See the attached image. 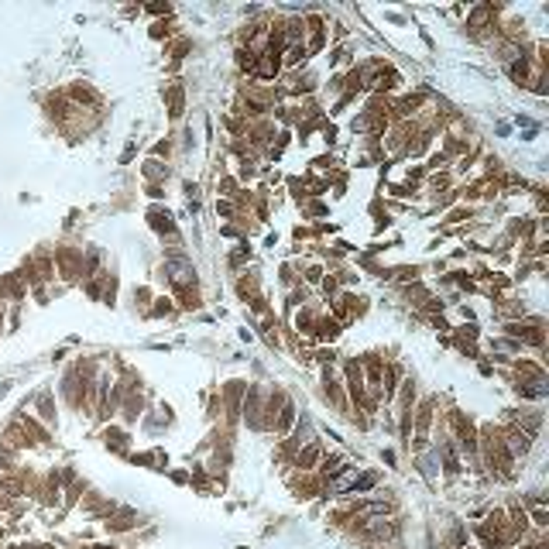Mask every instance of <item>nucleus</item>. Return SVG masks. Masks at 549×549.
<instances>
[{"label": "nucleus", "instance_id": "1", "mask_svg": "<svg viewBox=\"0 0 549 549\" xmlns=\"http://www.w3.org/2000/svg\"><path fill=\"white\" fill-rule=\"evenodd\" d=\"M477 453H481V460H484L488 470H498V477L511 481L515 460H511V453H508L498 426H481V429H477Z\"/></svg>", "mask_w": 549, "mask_h": 549}, {"label": "nucleus", "instance_id": "2", "mask_svg": "<svg viewBox=\"0 0 549 549\" xmlns=\"http://www.w3.org/2000/svg\"><path fill=\"white\" fill-rule=\"evenodd\" d=\"M244 391H248V381H227L220 388V398H223V412L230 423L241 419V402H244Z\"/></svg>", "mask_w": 549, "mask_h": 549}, {"label": "nucleus", "instance_id": "3", "mask_svg": "<svg viewBox=\"0 0 549 549\" xmlns=\"http://www.w3.org/2000/svg\"><path fill=\"white\" fill-rule=\"evenodd\" d=\"M502 439H505L511 460H518V457H525V453L532 450V436H529L525 429H518V426H505V429H502Z\"/></svg>", "mask_w": 549, "mask_h": 549}, {"label": "nucleus", "instance_id": "4", "mask_svg": "<svg viewBox=\"0 0 549 549\" xmlns=\"http://www.w3.org/2000/svg\"><path fill=\"white\" fill-rule=\"evenodd\" d=\"M17 423H21V429L28 433V439H31L35 446H52V429H48L42 419H35V416H21Z\"/></svg>", "mask_w": 549, "mask_h": 549}, {"label": "nucleus", "instance_id": "5", "mask_svg": "<svg viewBox=\"0 0 549 549\" xmlns=\"http://www.w3.org/2000/svg\"><path fill=\"white\" fill-rule=\"evenodd\" d=\"M103 525H107V532H130V529L137 525V511H134V508L117 505L114 515H107V518H103Z\"/></svg>", "mask_w": 549, "mask_h": 549}, {"label": "nucleus", "instance_id": "6", "mask_svg": "<svg viewBox=\"0 0 549 549\" xmlns=\"http://www.w3.org/2000/svg\"><path fill=\"white\" fill-rule=\"evenodd\" d=\"M0 446H7V450H28V446H35L31 439H28V433L21 429V423H10L7 429H3V436H0Z\"/></svg>", "mask_w": 549, "mask_h": 549}, {"label": "nucleus", "instance_id": "7", "mask_svg": "<svg viewBox=\"0 0 549 549\" xmlns=\"http://www.w3.org/2000/svg\"><path fill=\"white\" fill-rule=\"evenodd\" d=\"M292 426H296V405H292V398L285 395V402H282V409H278V419H275V429H271V433H278V436L285 439Z\"/></svg>", "mask_w": 549, "mask_h": 549}, {"label": "nucleus", "instance_id": "8", "mask_svg": "<svg viewBox=\"0 0 549 549\" xmlns=\"http://www.w3.org/2000/svg\"><path fill=\"white\" fill-rule=\"evenodd\" d=\"M35 409H38V419H42L48 429H55V426H59V412H55V398H52V391H42V395H38Z\"/></svg>", "mask_w": 549, "mask_h": 549}, {"label": "nucleus", "instance_id": "9", "mask_svg": "<svg viewBox=\"0 0 549 549\" xmlns=\"http://www.w3.org/2000/svg\"><path fill=\"white\" fill-rule=\"evenodd\" d=\"M443 464H446V474H450V477H453V474H460V460H457L453 446H443Z\"/></svg>", "mask_w": 549, "mask_h": 549}, {"label": "nucleus", "instance_id": "10", "mask_svg": "<svg viewBox=\"0 0 549 549\" xmlns=\"http://www.w3.org/2000/svg\"><path fill=\"white\" fill-rule=\"evenodd\" d=\"M220 412H223V398L216 391V395H210V402H206V419H220Z\"/></svg>", "mask_w": 549, "mask_h": 549}, {"label": "nucleus", "instance_id": "11", "mask_svg": "<svg viewBox=\"0 0 549 549\" xmlns=\"http://www.w3.org/2000/svg\"><path fill=\"white\" fill-rule=\"evenodd\" d=\"M529 522H532L536 529H546V522H549V511H546V508H532V515H529Z\"/></svg>", "mask_w": 549, "mask_h": 549}, {"label": "nucleus", "instance_id": "12", "mask_svg": "<svg viewBox=\"0 0 549 549\" xmlns=\"http://www.w3.org/2000/svg\"><path fill=\"white\" fill-rule=\"evenodd\" d=\"M144 175H148V179H158V175H165V169L151 158V162H144Z\"/></svg>", "mask_w": 549, "mask_h": 549}, {"label": "nucleus", "instance_id": "13", "mask_svg": "<svg viewBox=\"0 0 549 549\" xmlns=\"http://www.w3.org/2000/svg\"><path fill=\"white\" fill-rule=\"evenodd\" d=\"M162 313H172V299H158V302H155L151 316H162Z\"/></svg>", "mask_w": 549, "mask_h": 549}, {"label": "nucleus", "instance_id": "14", "mask_svg": "<svg viewBox=\"0 0 549 549\" xmlns=\"http://www.w3.org/2000/svg\"><path fill=\"white\" fill-rule=\"evenodd\" d=\"M151 14H172V3H148Z\"/></svg>", "mask_w": 549, "mask_h": 549}, {"label": "nucleus", "instance_id": "15", "mask_svg": "<svg viewBox=\"0 0 549 549\" xmlns=\"http://www.w3.org/2000/svg\"><path fill=\"white\" fill-rule=\"evenodd\" d=\"M193 484H196L200 491H206V474H203V470H196V474H193Z\"/></svg>", "mask_w": 549, "mask_h": 549}, {"label": "nucleus", "instance_id": "16", "mask_svg": "<svg viewBox=\"0 0 549 549\" xmlns=\"http://www.w3.org/2000/svg\"><path fill=\"white\" fill-rule=\"evenodd\" d=\"M172 481H175V484H186V481H189V477H186V474H182V470H172Z\"/></svg>", "mask_w": 549, "mask_h": 549}, {"label": "nucleus", "instance_id": "17", "mask_svg": "<svg viewBox=\"0 0 549 549\" xmlns=\"http://www.w3.org/2000/svg\"><path fill=\"white\" fill-rule=\"evenodd\" d=\"M89 549H117V546H110V543H100V546H89Z\"/></svg>", "mask_w": 549, "mask_h": 549}, {"label": "nucleus", "instance_id": "18", "mask_svg": "<svg viewBox=\"0 0 549 549\" xmlns=\"http://www.w3.org/2000/svg\"><path fill=\"white\" fill-rule=\"evenodd\" d=\"M0 326H3V313H0Z\"/></svg>", "mask_w": 549, "mask_h": 549}, {"label": "nucleus", "instance_id": "19", "mask_svg": "<svg viewBox=\"0 0 549 549\" xmlns=\"http://www.w3.org/2000/svg\"><path fill=\"white\" fill-rule=\"evenodd\" d=\"M464 549H474V546H464Z\"/></svg>", "mask_w": 549, "mask_h": 549}, {"label": "nucleus", "instance_id": "20", "mask_svg": "<svg viewBox=\"0 0 549 549\" xmlns=\"http://www.w3.org/2000/svg\"><path fill=\"white\" fill-rule=\"evenodd\" d=\"M80 549H89V546H80Z\"/></svg>", "mask_w": 549, "mask_h": 549}]
</instances>
